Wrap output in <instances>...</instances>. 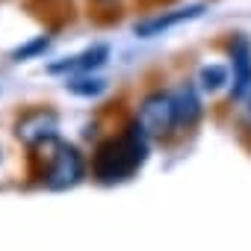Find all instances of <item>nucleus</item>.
I'll return each mask as SVG.
<instances>
[{
	"label": "nucleus",
	"instance_id": "obj_1",
	"mask_svg": "<svg viewBox=\"0 0 251 251\" xmlns=\"http://www.w3.org/2000/svg\"><path fill=\"white\" fill-rule=\"evenodd\" d=\"M145 160H148V133L139 127V121H130L118 136H109L98 145L92 157V175L100 183H121L133 177Z\"/></svg>",
	"mask_w": 251,
	"mask_h": 251
},
{
	"label": "nucleus",
	"instance_id": "obj_2",
	"mask_svg": "<svg viewBox=\"0 0 251 251\" xmlns=\"http://www.w3.org/2000/svg\"><path fill=\"white\" fill-rule=\"evenodd\" d=\"M45 154V169H42V180L48 189L53 192H62V189H74L83 177H86V160L83 154L77 151V145H68V142H59V139H50L45 145H39Z\"/></svg>",
	"mask_w": 251,
	"mask_h": 251
},
{
	"label": "nucleus",
	"instance_id": "obj_3",
	"mask_svg": "<svg viewBox=\"0 0 251 251\" xmlns=\"http://www.w3.org/2000/svg\"><path fill=\"white\" fill-rule=\"evenodd\" d=\"M139 127L148 133V139H163L177 127V115H175V98L172 92H151L139 103Z\"/></svg>",
	"mask_w": 251,
	"mask_h": 251
},
{
	"label": "nucleus",
	"instance_id": "obj_4",
	"mask_svg": "<svg viewBox=\"0 0 251 251\" xmlns=\"http://www.w3.org/2000/svg\"><path fill=\"white\" fill-rule=\"evenodd\" d=\"M56 130H59V118H56L53 109H45V106L27 109V112L15 121V136H18V142H24L27 148H39V145L56 139Z\"/></svg>",
	"mask_w": 251,
	"mask_h": 251
},
{
	"label": "nucleus",
	"instance_id": "obj_5",
	"mask_svg": "<svg viewBox=\"0 0 251 251\" xmlns=\"http://www.w3.org/2000/svg\"><path fill=\"white\" fill-rule=\"evenodd\" d=\"M201 12H204V3L183 6V9H175V12H163V15H154V18H148V21H139V24L133 27V33H136L139 39H157V36H163V33H169V30H175V27L192 21V18H198Z\"/></svg>",
	"mask_w": 251,
	"mask_h": 251
},
{
	"label": "nucleus",
	"instance_id": "obj_6",
	"mask_svg": "<svg viewBox=\"0 0 251 251\" xmlns=\"http://www.w3.org/2000/svg\"><path fill=\"white\" fill-rule=\"evenodd\" d=\"M230 62H233L230 100H245V95L251 92V42L245 36H233V42H230Z\"/></svg>",
	"mask_w": 251,
	"mask_h": 251
},
{
	"label": "nucleus",
	"instance_id": "obj_7",
	"mask_svg": "<svg viewBox=\"0 0 251 251\" xmlns=\"http://www.w3.org/2000/svg\"><path fill=\"white\" fill-rule=\"evenodd\" d=\"M106 59H109V48L106 45H92V48H86L77 56H68L62 62H53L48 71L50 74H92L95 68L106 65Z\"/></svg>",
	"mask_w": 251,
	"mask_h": 251
},
{
	"label": "nucleus",
	"instance_id": "obj_8",
	"mask_svg": "<svg viewBox=\"0 0 251 251\" xmlns=\"http://www.w3.org/2000/svg\"><path fill=\"white\" fill-rule=\"evenodd\" d=\"M172 98H175V115H177V127H183V130L195 127V124H198V118H201V100H198V92H195V86H192V83H180V86L172 92Z\"/></svg>",
	"mask_w": 251,
	"mask_h": 251
},
{
	"label": "nucleus",
	"instance_id": "obj_9",
	"mask_svg": "<svg viewBox=\"0 0 251 251\" xmlns=\"http://www.w3.org/2000/svg\"><path fill=\"white\" fill-rule=\"evenodd\" d=\"M65 92H71L77 98H98V95L106 92V80H100V77H77V80L65 83Z\"/></svg>",
	"mask_w": 251,
	"mask_h": 251
},
{
	"label": "nucleus",
	"instance_id": "obj_10",
	"mask_svg": "<svg viewBox=\"0 0 251 251\" xmlns=\"http://www.w3.org/2000/svg\"><path fill=\"white\" fill-rule=\"evenodd\" d=\"M198 83H201V89H207V92H219V89L227 83V68L219 65V62L204 65V68L198 71Z\"/></svg>",
	"mask_w": 251,
	"mask_h": 251
},
{
	"label": "nucleus",
	"instance_id": "obj_11",
	"mask_svg": "<svg viewBox=\"0 0 251 251\" xmlns=\"http://www.w3.org/2000/svg\"><path fill=\"white\" fill-rule=\"evenodd\" d=\"M48 48H50V36H36V39H30L27 45H21V48H15V50H12V62L36 59V56H42Z\"/></svg>",
	"mask_w": 251,
	"mask_h": 251
},
{
	"label": "nucleus",
	"instance_id": "obj_12",
	"mask_svg": "<svg viewBox=\"0 0 251 251\" xmlns=\"http://www.w3.org/2000/svg\"><path fill=\"white\" fill-rule=\"evenodd\" d=\"M245 98H248V106H245V118H248V124H251V92H248Z\"/></svg>",
	"mask_w": 251,
	"mask_h": 251
},
{
	"label": "nucleus",
	"instance_id": "obj_13",
	"mask_svg": "<svg viewBox=\"0 0 251 251\" xmlns=\"http://www.w3.org/2000/svg\"><path fill=\"white\" fill-rule=\"evenodd\" d=\"M100 3H109V0H100Z\"/></svg>",
	"mask_w": 251,
	"mask_h": 251
}]
</instances>
